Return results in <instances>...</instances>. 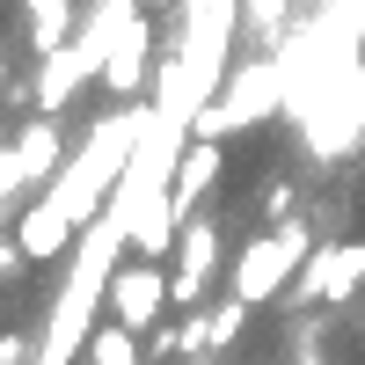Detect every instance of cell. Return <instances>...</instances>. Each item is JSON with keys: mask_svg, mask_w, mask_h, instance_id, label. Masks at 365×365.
<instances>
[{"mask_svg": "<svg viewBox=\"0 0 365 365\" xmlns=\"http://www.w3.org/2000/svg\"><path fill=\"white\" fill-rule=\"evenodd\" d=\"M314 256V234H307V220L299 212H285V220H270L256 241H241V256H234V292L249 299V307H263V299H278L292 278H299V263Z\"/></svg>", "mask_w": 365, "mask_h": 365, "instance_id": "cell-1", "label": "cell"}, {"mask_svg": "<svg viewBox=\"0 0 365 365\" xmlns=\"http://www.w3.org/2000/svg\"><path fill=\"white\" fill-rule=\"evenodd\" d=\"M270 110H285V58H249L220 96L197 110V139H227V132H249L263 125Z\"/></svg>", "mask_w": 365, "mask_h": 365, "instance_id": "cell-2", "label": "cell"}, {"mask_svg": "<svg viewBox=\"0 0 365 365\" xmlns=\"http://www.w3.org/2000/svg\"><path fill=\"white\" fill-rule=\"evenodd\" d=\"M110 322H125L132 336H146V329H161V307H168V263L154 256H132L110 270V292H103Z\"/></svg>", "mask_w": 365, "mask_h": 365, "instance_id": "cell-3", "label": "cell"}, {"mask_svg": "<svg viewBox=\"0 0 365 365\" xmlns=\"http://www.w3.org/2000/svg\"><path fill=\"white\" fill-rule=\"evenodd\" d=\"M212 278H220V227H212L205 212H190V220H182V234H175V270H168V299H175V307H197Z\"/></svg>", "mask_w": 365, "mask_h": 365, "instance_id": "cell-4", "label": "cell"}, {"mask_svg": "<svg viewBox=\"0 0 365 365\" xmlns=\"http://www.w3.org/2000/svg\"><path fill=\"white\" fill-rule=\"evenodd\" d=\"M146 66H154V22H146L139 8L125 15V37L110 44V58H103V88L117 103H139V96H154V81H146Z\"/></svg>", "mask_w": 365, "mask_h": 365, "instance_id": "cell-5", "label": "cell"}, {"mask_svg": "<svg viewBox=\"0 0 365 365\" xmlns=\"http://www.w3.org/2000/svg\"><path fill=\"white\" fill-rule=\"evenodd\" d=\"M15 241H22V256H29V263H58V256H73L81 227H73V212L58 205L51 190H37V197L15 212Z\"/></svg>", "mask_w": 365, "mask_h": 365, "instance_id": "cell-6", "label": "cell"}, {"mask_svg": "<svg viewBox=\"0 0 365 365\" xmlns=\"http://www.w3.org/2000/svg\"><path fill=\"white\" fill-rule=\"evenodd\" d=\"M0 161H8V175L22 182V197H37L44 182H51L58 168H66V139H58V117L44 110L37 125H29V132H15V146H8Z\"/></svg>", "mask_w": 365, "mask_h": 365, "instance_id": "cell-7", "label": "cell"}, {"mask_svg": "<svg viewBox=\"0 0 365 365\" xmlns=\"http://www.w3.org/2000/svg\"><path fill=\"white\" fill-rule=\"evenodd\" d=\"M212 182H220V139H190V146H182V161H175V182H168V197H175L182 220L205 205Z\"/></svg>", "mask_w": 365, "mask_h": 365, "instance_id": "cell-8", "label": "cell"}, {"mask_svg": "<svg viewBox=\"0 0 365 365\" xmlns=\"http://www.w3.org/2000/svg\"><path fill=\"white\" fill-rule=\"evenodd\" d=\"M329 270H336V241H322V249L299 263V278L285 285V292H292V307H322V299H329Z\"/></svg>", "mask_w": 365, "mask_h": 365, "instance_id": "cell-9", "label": "cell"}, {"mask_svg": "<svg viewBox=\"0 0 365 365\" xmlns=\"http://www.w3.org/2000/svg\"><path fill=\"white\" fill-rule=\"evenodd\" d=\"M365 292V241H336V270H329V299Z\"/></svg>", "mask_w": 365, "mask_h": 365, "instance_id": "cell-10", "label": "cell"}, {"mask_svg": "<svg viewBox=\"0 0 365 365\" xmlns=\"http://www.w3.org/2000/svg\"><path fill=\"white\" fill-rule=\"evenodd\" d=\"M241 322H249V299H241V292H227V299H220V314H212V351H234Z\"/></svg>", "mask_w": 365, "mask_h": 365, "instance_id": "cell-11", "label": "cell"}, {"mask_svg": "<svg viewBox=\"0 0 365 365\" xmlns=\"http://www.w3.org/2000/svg\"><path fill=\"white\" fill-rule=\"evenodd\" d=\"M0 365H29V336H0Z\"/></svg>", "mask_w": 365, "mask_h": 365, "instance_id": "cell-12", "label": "cell"}, {"mask_svg": "<svg viewBox=\"0 0 365 365\" xmlns=\"http://www.w3.org/2000/svg\"><path fill=\"white\" fill-rule=\"evenodd\" d=\"M15 197H22V182H15V175H8V161H0V212H8V205H15Z\"/></svg>", "mask_w": 365, "mask_h": 365, "instance_id": "cell-13", "label": "cell"}, {"mask_svg": "<svg viewBox=\"0 0 365 365\" xmlns=\"http://www.w3.org/2000/svg\"><path fill=\"white\" fill-rule=\"evenodd\" d=\"M0 88H8V51H0Z\"/></svg>", "mask_w": 365, "mask_h": 365, "instance_id": "cell-14", "label": "cell"}, {"mask_svg": "<svg viewBox=\"0 0 365 365\" xmlns=\"http://www.w3.org/2000/svg\"><path fill=\"white\" fill-rule=\"evenodd\" d=\"M8 146H15V139H8V132H0V154H8Z\"/></svg>", "mask_w": 365, "mask_h": 365, "instance_id": "cell-15", "label": "cell"}]
</instances>
